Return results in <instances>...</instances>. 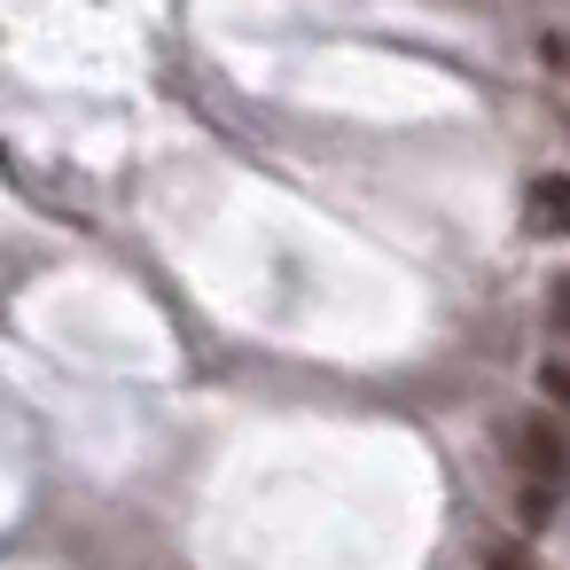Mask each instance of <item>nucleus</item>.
<instances>
[{
  "label": "nucleus",
  "instance_id": "423d86ee",
  "mask_svg": "<svg viewBox=\"0 0 570 570\" xmlns=\"http://www.w3.org/2000/svg\"><path fill=\"white\" fill-rule=\"evenodd\" d=\"M562 134H570V110H562Z\"/></svg>",
  "mask_w": 570,
  "mask_h": 570
},
{
  "label": "nucleus",
  "instance_id": "39448f33",
  "mask_svg": "<svg viewBox=\"0 0 570 570\" xmlns=\"http://www.w3.org/2000/svg\"><path fill=\"white\" fill-rule=\"evenodd\" d=\"M484 570H547V562H539L531 547H492V554H484Z\"/></svg>",
  "mask_w": 570,
  "mask_h": 570
},
{
  "label": "nucleus",
  "instance_id": "7ed1b4c3",
  "mask_svg": "<svg viewBox=\"0 0 570 570\" xmlns=\"http://www.w3.org/2000/svg\"><path fill=\"white\" fill-rule=\"evenodd\" d=\"M539 399H547V414L570 422V360H547V367H539Z\"/></svg>",
  "mask_w": 570,
  "mask_h": 570
},
{
  "label": "nucleus",
  "instance_id": "f03ea898",
  "mask_svg": "<svg viewBox=\"0 0 570 570\" xmlns=\"http://www.w3.org/2000/svg\"><path fill=\"white\" fill-rule=\"evenodd\" d=\"M523 227L531 235H570V173H539L523 188Z\"/></svg>",
  "mask_w": 570,
  "mask_h": 570
},
{
  "label": "nucleus",
  "instance_id": "20e7f679",
  "mask_svg": "<svg viewBox=\"0 0 570 570\" xmlns=\"http://www.w3.org/2000/svg\"><path fill=\"white\" fill-rule=\"evenodd\" d=\"M547 328H554V336H570V266L547 282Z\"/></svg>",
  "mask_w": 570,
  "mask_h": 570
},
{
  "label": "nucleus",
  "instance_id": "f257e3e1",
  "mask_svg": "<svg viewBox=\"0 0 570 570\" xmlns=\"http://www.w3.org/2000/svg\"><path fill=\"white\" fill-rule=\"evenodd\" d=\"M508 484H515V523L539 531L570 500V430L562 414H515L508 422Z\"/></svg>",
  "mask_w": 570,
  "mask_h": 570
}]
</instances>
